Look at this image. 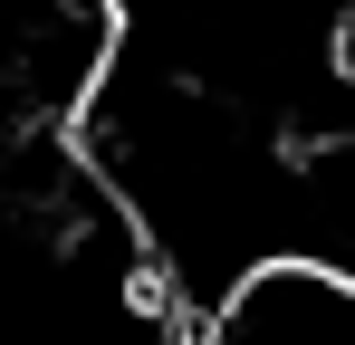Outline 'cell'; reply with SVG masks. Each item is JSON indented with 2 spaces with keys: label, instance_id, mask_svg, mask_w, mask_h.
Wrapping results in <instances>:
<instances>
[{
  "label": "cell",
  "instance_id": "obj_1",
  "mask_svg": "<svg viewBox=\"0 0 355 345\" xmlns=\"http://www.w3.org/2000/svg\"><path fill=\"white\" fill-rule=\"evenodd\" d=\"M182 345H355V278L317 259H269L221 307H202Z\"/></svg>",
  "mask_w": 355,
  "mask_h": 345
}]
</instances>
